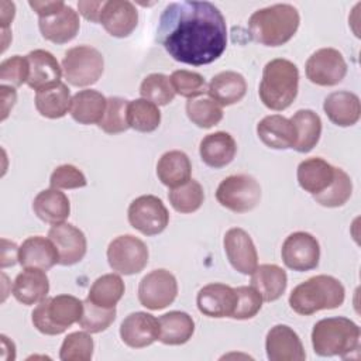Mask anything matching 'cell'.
<instances>
[{
	"label": "cell",
	"mask_w": 361,
	"mask_h": 361,
	"mask_svg": "<svg viewBox=\"0 0 361 361\" xmlns=\"http://www.w3.org/2000/svg\"><path fill=\"white\" fill-rule=\"evenodd\" d=\"M157 41L178 62L207 65L226 51V18L210 1H173L159 17Z\"/></svg>",
	"instance_id": "cell-1"
},
{
	"label": "cell",
	"mask_w": 361,
	"mask_h": 361,
	"mask_svg": "<svg viewBox=\"0 0 361 361\" xmlns=\"http://www.w3.org/2000/svg\"><path fill=\"white\" fill-rule=\"evenodd\" d=\"M299 24V11L292 4L279 3L254 11L248 20V32L261 45L281 47L296 34Z\"/></svg>",
	"instance_id": "cell-2"
},
{
	"label": "cell",
	"mask_w": 361,
	"mask_h": 361,
	"mask_svg": "<svg viewBox=\"0 0 361 361\" xmlns=\"http://www.w3.org/2000/svg\"><path fill=\"white\" fill-rule=\"evenodd\" d=\"M345 298L343 283L330 275H316L295 286L289 295V306L302 316L319 310L340 307Z\"/></svg>",
	"instance_id": "cell-3"
},
{
	"label": "cell",
	"mask_w": 361,
	"mask_h": 361,
	"mask_svg": "<svg viewBox=\"0 0 361 361\" xmlns=\"http://www.w3.org/2000/svg\"><path fill=\"white\" fill-rule=\"evenodd\" d=\"M298 87V66L289 59L275 58L264 66L258 94L265 107L282 111L296 99Z\"/></svg>",
	"instance_id": "cell-4"
},
{
	"label": "cell",
	"mask_w": 361,
	"mask_h": 361,
	"mask_svg": "<svg viewBox=\"0 0 361 361\" xmlns=\"http://www.w3.org/2000/svg\"><path fill=\"white\" fill-rule=\"evenodd\" d=\"M360 327L350 319L327 317L319 320L312 330V345L317 355L347 358L360 348Z\"/></svg>",
	"instance_id": "cell-5"
},
{
	"label": "cell",
	"mask_w": 361,
	"mask_h": 361,
	"mask_svg": "<svg viewBox=\"0 0 361 361\" xmlns=\"http://www.w3.org/2000/svg\"><path fill=\"white\" fill-rule=\"evenodd\" d=\"M83 310V302L72 295H56L41 300L31 313L34 327L45 336L62 334L78 323Z\"/></svg>",
	"instance_id": "cell-6"
},
{
	"label": "cell",
	"mask_w": 361,
	"mask_h": 361,
	"mask_svg": "<svg viewBox=\"0 0 361 361\" xmlns=\"http://www.w3.org/2000/svg\"><path fill=\"white\" fill-rule=\"evenodd\" d=\"M104 71L103 55L90 45L69 48L62 59V72L68 83L85 87L96 83Z\"/></svg>",
	"instance_id": "cell-7"
},
{
	"label": "cell",
	"mask_w": 361,
	"mask_h": 361,
	"mask_svg": "<svg viewBox=\"0 0 361 361\" xmlns=\"http://www.w3.org/2000/svg\"><path fill=\"white\" fill-rule=\"evenodd\" d=\"M216 199L223 207L234 213H247L259 203L261 186L250 175H231L217 186Z\"/></svg>",
	"instance_id": "cell-8"
},
{
	"label": "cell",
	"mask_w": 361,
	"mask_h": 361,
	"mask_svg": "<svg viewBox=\"0 0 361 361\" xmlns=\"http://www.w3.org/2000/svg\"><path fill=\"white\" fill-rule=\"evenodd\" d=\"M148 247L135 235L124 234L110 241L107 247V261L113 271L121 275L141 272L148 264Z\"/></svg>",
	"instance_id": "cell-9"
},
{
	"label": "cell",
	"mask_w": 361,
	"mask_h": 361,
	"mask_svg": "<svg viewBox=\"0 0 361 361\" xmlns=\"http://www.w3.org/2000/svg\"><path fill=\"white\" fill-rule=\"evenodd\" d=\"M128 223L144 235L162 233L169 223V213L162 200L154 195L135 197L128 206Z\"/></svg>",
	"instance_id": "cell-10"
},
{
	"label": "cell",
	"mask_w": 361,
	"mask_h": 361,
	"mask_svg": "<svg viewBox=\"0 0 361 361\" xmlns=\"http://www.w3.org/2000/svg\"><path fill=\"white\" fill-rule=\"evenodd\" d=\"M176 295V278L162 268L148 272L138 285V300L149 310H161L169 306Z\"/></svg>",
	"instance_id": "cell-11"
},
{
	"label": "cell",
	"mask_w": 361,
	"mask_h": 361,
	"mask_svg": "<svg viewBox=\"0 0 361 361\" xmlns=\"http://www.w3.org/2000/svg\"><path fill=\"white\" fill-rule=\"evenodd\" d=\"M305 72L307 79L317 86H334L344 79L347 63L338 49L320 48L307 58Z\"/></svg>",
	"instance_id": "cell-12"
},
{
	"label": "cell",
	"mask_w": 361,
	"mask_h": 361,
	"mask_svg": "<svg viewBox=\"0 0 361 361\" xmlns=\"http://www.w3.org/2000/svg\"><path fill=\"white\" fill-rule=\"evenodd\" d=\"M283 264L298 272L314 269L320 259V245L314 235L306 231L289 234L281 248Z\"/></svg>",
	"instance_id": "cell-13"
},
{
	"label": "cell",
	"mask_w": 361,
	"mask_h": 361,
	"mask_svg": "<svg viewBox=\"0 0 361 361\" xmlns=\"http://www.w3.org/2000/svg\"><path fill=\"white\" fill-rule=\"evenodd\" d=\"M224 251L231 267L243 275H251L258 267V254L250 234L240 228H230L223 238Z\"/></svg>",
	"instance_id": "cell-14"
},
{
	"label": "cell",
	"mask_w": 361,
	"mask_h": 361,
	"mask_svg": "<svg viewBox=\"0 0 361 361\" xmlns=\"http://www.w3.org/2000/svg\"><path fill=\"white\" fill-rule=\"evenodd\" d=\"M48 238L55 244L59 254V264L69 267L83 259L87 243L82 230L69 223L54 224L48 231Z\"/></svg>",
	"instance_id": "cell-15"
},
{
	"label": "cell",
	"mask_w": 361,
	"mask_h": 361,
	"mask_svg": "<svg viewBox=\"0 0 361 361\" xmlns=\"http://www.w3.org/2000/svg\"><path fill=\"white\" fill-rule=\"evenodd\" d=\"M265 350L271 361H303L306 358L299 336L286 324L271 327L265 338Z\"/></svg>",
	"instance_id": "cell-16"
},
{
	"label": "cell",
	"mask_w": 361,
	"mask_h": 361,
	"mask_svg": "<svg viewBox=\"0 0 361 361\" xmlns=\"http://www.w3.org/2000/svg\"><path fill=\"white\" fill-rule=\"evenodd\" d=\"M235 289L226 283H209L203 286L196 296V305L200 313L207 317H231L235 309Z\"/></svg>",
	"instance_id": "cell-17"
},
{
	"label": "cell",
	"mask_w": 361,
	"mask_h": 361,
	"mask_svg": "<svg viewBox=\"0 0 361 361\" xmlns=\"http://www.w3.org/2000/svg\"><path fill=\"white\" fill-rule=\"evenodd\" d=\"M123 343L131 348H144L159 338V322L147 312L130 313L120 326Z\"/></svg>",
	"instance_id": "cell-18"
},
{
	"label": "cell",
	"mask_w": 361,
	"mask_h": 361,
	"mask_svg": "<svg viewBox=\"0 0 361 361\" xmlns=\"http://www.w3.org/2000/svg\"><path fill=\"white\" fill-rule=\"evenodd\" d=\"M99 23L111 37L124 38L135 30L138 11L131 1L109 0L103 4Z\"/></svg>",
	"instance_id": "cell-19"
},
{
	"label": "cell",
	"mask_w": 361,
	"mask_h": 361,
	"mask_svg": "<svg viewBox=\"0 0 361 361\" xmlns=\"http://www.w3.org/2000/svg\"><path fill=\"white\" fill-rule=\"evenodd\" d=\"M41 35L54 44H66L72 41L80 28L79 14L71 6H66L47 17L38 18Z\"/></svg>",
	"instance_id": "cell-20"
},
{
	"label": "cell",
	"mask_w": 361,
	"mask_h": 361,
	"mask_svg": "<svg viewBox=\"0 0 361 361\" xmlns=\"http://www.w3.org/2000/svg\"><path fill=\"white\" fill-rule=\"evenodd\" d=\"M27 59L30 65L27 85L31 89L38 92L61 83L62 66L49 51L34 49L27 55Z\"/></svg>",
	"instance_id": "cell-21"
},
{
	"label": "cell",
	"mask_w": 361,
	"mask_h": 361,
	"mask_svg": "<svg viewBox=\"0 0 361 361\" xmlns=\"http://www.w3.org/2000/svg\"><path fill=\"white\" fill-rule=\"evenodd\" d=\"M18 262L23 268L51 269L59 264V254L55 244L42 235H32L23 241L18 248Z\"/></svg>",
	"instance_id": "cell-22"
},
{
	"label": "cell",
	"mask_w": 361,
	"mask_h": 361,
	"mask_svg": "<svg viewBox=\"0 0 361 361\" xmlns=\"http://www.w3.org/2000/svg\"><path fill=\"white\" fill-rule=\"evenodd\" d=\"M329 120L338 127L354 126L361 117V103L355 93L338 90L330 93L323 103Z\"/></svg>",
	"instance_id": "cell-23"
},
{
	"label": "cell",
	"mask_w": 361,
	"mask_h": 361,
	"mask_svg": "<svg viewBox=\"0 0 361 361\" xmlns=\"http://www.w3.org/2000/svg\"><path fill=\"white\" fill-rule=\"evenodd\" d=\"M258 138L272 149L293 148L296 133L292 121L281 114H271L264 117L257 124Z\"/></svg>",
	"instance_id": "cell-24"
},
{
	"label": "cell",
	"mask_w": 361,
	"mask_h": 361,
	"mask_svg": "<svg viewBox=\"0 0 361 361\" xmlns=\"http://www.w3.org/2000/svg\"><path fill=\"white\" fill-rule=\"evenodd\" d=\"M49 292V281L42 269L37 268H24L13 282V295L14 298L25 305H37L47 298Z\"/></svg>",
	"instance_id": "cell-25"
},
{
	"label": "cell",
	"mask_w": 361,
	"mask_h": 361,
	"mask_svg": "<svg viewBox=\"0 0 361 361\" xmlns=\"http://www.w3.org/2000/svg\"><path fill=\"white\" fill-rule=\"evenodd\" d=\"M237 152V144L226 131H216L212 134H207L202 141L199 147V154L202 161L214 169L223 168L228 165Z\"/></svg>",
	"instance_id": "cell-26"
},
{
	"label": "cell",
	"mask_w": 361,
	"mask_h": 361,
	"mask_svg": "<svg viewBox=\"0 0 361 361\" xmlns=\"http://www.w3.org/2000/svg\"><path fill=\"white\" fill-rule=\"evenodd\" d=\"M336 166L319 157L307 158L298 165L296 176L299 186L310 193L317 195L323 192L334 179Z\"/></svg>",
	"instance_id": "cell-27"
},
{
	"label": "cell",
	"mask_w": 361,
	"mask_h": 361,
	"mask_svg": "<svg viewBox=\"0 0 361 361\" xmlns=\"http://www.w3.org/2000/svg\"><path fill=\"white\" fill-rule=\"evenodd\" d=\"M206 92L217 104L231 106L238 103L245 96L247 82L241 73L224 71L212 78Z\"/></svg>",
	"instance_id": "cell-28"
},
{
	"label": "cell",
	"mask_w": 361,
	"mask_h": 361,
	"mask_svg": "<svg viewBox=\"0 0 361 361\" xmlns=\"http://www.w3.org/2000/svg\"><path fill=\"white\" fill-rule=\"evenodd\" d=\"M32 210L39 220L48 224L63 223L71 213V203L68 196L59 189L41 190L32 202Z\"/></svg>",
	"instance_id": "cell-29"
},
{
	"label": "cell",
	"mask_w": 361,
	"mask_h": 361,
	"mask_svg": "<svg viewBox=\"0 0 361 361\" xmlns=\"http://www.w3.org/2000/svg\"><path fill=\"white\" fill-rule=\"evenodd\" d=\"M288 285L286 272L275 264L258 265L251 274V286L261 295L262 300L274 302L279 299Z\"/></svg>",
	"instance_id": "cell-30"
},
{
	"label": "cell",
	"mask_w": 361,
	"mask_h": 361,
	"mask_svg": "<svg viewBox=\"0 0 361 361\" xmlns=\"http://www.w3.org/2000/svg\"><path fill=\"white\" fill-rule=\"evenodd\" d=\"M107 99L97 90L85 89L73 94L69 113L79 124H99L106 110Z\"/></svg>",
	"instance_id": "cell-31"
},
{
	"label": "cell",
	"mask_w": 361,
	"mask_h": 361,
	"mask_svg": "<svg viewBox=\"0 0 361 361\" xmlns=\"http://www.w3.org/2000/svg\"><path fill=\"white\" fill-rule=\"evenodd\" d=\"M192 164L189 157L178 149L165 152L157 164V176L162 185L176 188L190 179Z\"/></svg>",
	"instance_id": "cell-32"
},
{
	"label": "cell",
	"mask_w": 361,
	"mask_h": 361,
	"mask_svg": "<svg viewBox=\"0 0 361 361\" xmlns=\"http://www.w3.org/2000/svg\"><path fill=\"white\" fill-rule=\"evenodd\" d=\"M159 341L166 345H180L190 340L195 331L192 316L185 312L172 310L159 319Z\"/></svg>",
	"instance_id": "cell-33"
},
{
	"label": "cell",
	"mask_w": 361,
	"mask_h": 361,
	"mask_svg": "<svg viewBox=\"0 0 361 361\" xmlns=\"http://www.w3.org/2000/svg\"><path fill=\"white\" fill-rule=\"evenodd\" d=\"M295 133L296 141L293 149L298 152L306 154L312 151L320 140L322 135V120L317 113L309 109L298 110L290 118Z\"/></svg>",
	"instance_id": "cell-34"
},
{
	"label": "cell",
	"mask_w": 361,
	"mask_h": 361,
	"mask_svg": "<svg viewBox=\"0 0 361 361\" xmlns=\"http://www.w3.org/2000/svg\"><path fill=\"white\" fill-rule=\"evenodd\" d=\"M71 100L69 87L61 82L35 93V109L42 117L61 118L69 111Z\"/></svg>",
	"instance_id": "cell-35"
},
{
	"label": "cell",
	"mask_w": 361,
	"mask_h": 361,
	"mask_svg": "<svg viewBox=\"0 0 361 361\" xmlns=\"http://www.w3.org/2000/svg\"><path fill=\"white\" fill-rule=\"evenodd\" d=\"M126 290L124 282L117 274L99 276L89 289L87 299L103 307H116Z\"/></svg>",
	"instance_id": "cell-36"
},
{
	"label": "cell",
	"mask_w": 361,
	"mask_h": 361,
	"mask_svg": "<svg viewBox=\"0 0 361 361\" xmlns=\"http://www.w3.org/2000/svg\"><path fill=\"white\" fill-rule=\"evenodd\" d=\"M127 118L130 128L140 133H152L159 127L161 111L157 104L145 99H135L128 102Z\"/></svg>",
	"instance_id": "cell-37"
},
{
	"label": "cell",
	"mask_w": 361,
	"mask_h": 361,
	"mask_svg": "<svg viewBox=\"0 0 361 361\" xmlns=\"http://www.w3.org/2000/svg\"><path fill=\"white\" fill-rule=\"evenodd\" d=\"M168 199L176 212L186 214L200 209L204 200V193L197 180L189 179L176 188H171L168 192Z\"/></svg>",
	"instance_id": "cell-38"
},
{
	"label": "cell",
	"mask_w": 361,
	"mask_h": 361,
	"mask_svg": "<svg viewBox=\"0 0 361 361\" xmlns=\"http://www.w3.org/2000/svg\"><path fill=\"white\" fill-rule=\"evenodd\" d=\"M353 193V182L347 172L336 168L333 182L320 193L313 195L316 203L324 207H340L348 202Z\"/></svg>",
	"instance_id": "cell-39"
},
{
	"label": "cell",
	"mask_w": 361,
	"mask_h": 361,
	"mask_svg": "<svg viewBox=\"0 0 361 361\" xmlns=\"http://www.w3.org/2000/svg\"><path fill=\"white\" fill-rule=\"evenodd\" d=\"M189 120L200 128H212L223 118V109L210 97L189 99L186 103Z\"/></svg>",
	"instance_id": "cell-40"
},
{
	"label": "cell",
	"mask_w": 361,
	"mask_h": 361,
	"mask_svg": "<svg viewBox=\"0 0 361 361\" xmlns=\"http://www.w3.org/2000/svg\"><path fill=\"white\" fill-rule=\"evenodd\" d=\"M141 99H145L157 106H166L175 97V90L171 78L164 73L147 75L140 86Z\"/></svg>",
	"instance_id": "cell-41"
},
{
	"label": "cell",
	"mask_w": 361,
	"mask_h": 361,
	"mask_svg": "<svg viewBox=\"0 0 361 361\" xmlns=\"http://www.w3.org/2000/svg\"><path fill=\"white\" fill-rule=\"evenodd\" d=\"M116 319V307H103L87 298L83 300V310L79 319V326L87 333L104 331Z\"/></svg>",
	"instance_id": "cell-42"
},
{
	"label": "cell",
	"mask_w": 361,
	"mask_h": 361,
	"mask_svg": "<svg viewBox=\"0 0 361 361\" xmlns=\"http://www.w3.org/2000/svg\"><path fill=\"white\" fill-rule=\"evenodd\" d=\"M127 99L118 96L109 97L103 118L97 126L107 134H120L127 131L130 128L127 118Z\"/></svg>",
	"instance_id": "cell-43"
},
{
	"label": "cell",
	"mask_w": 361,
	"mask_h": 361,
	"mask_svg": "<svg viewBox=\"0 0 361 361\" xmlns=\"http://www.w3.org/2000/svg\"><path fill=\"white\" fill-rule=\"evenodd\" d=\"M93 338L86 331L68 334L61 345L59 358L62 361H89L93 355Z\"/></svg>",
	"instance_id": "cell-44"
},
{
	"label": "cell",
	"mask_w": 361,
	"mask_h": 361,
	"mask_svg": "<svg viewBox=\"0 0 361 361\" xmlns=\"http://www.w3.org/2000/svg\"><path fill=\"white\" fill-rule=\"evenodd\" d=\"M171 83L175 90V94L178 93L179 96L186 99H195L196 96L203 94L206 92L204 78L197 72L186 69H178L172 72Z\"/></svg>",
	"instance_id": "cell-45"
},
{
	"label": "cell",
	"mask_w": 361,
	"mask_h": 361,
	"mask_svg": "<svg viewBox=\"0 0 361 361\" xmlns=\"http://www.w3.org/2000/svg\"><path fill=\"white\" fill-rule=\"evenodd\" d=\"M30 75V65L27 56L14 55L0 63V80L8 83L11 87H18L27 83Z\"/></svg>",
	"instance_id": "cell-46"
},
{
	"label": "cell",
	"mask_w": 361,
	"mask_h": 361,
	"mask_svg": "<svg viewBox=\"0 0 361 361\" xmlns=\"http://www.w3.org/2000/svg\"><path fill=\"white\" fill-rule=\"evenodd\" d=\"M234 289L237 295V302L231 317L237 320H247L254 317L262 306L261 295L252 286H238Z\"/></svg>",
	"instance_id": "cell-47"
},
{
	"label": "cell",
	"mask_w": 361,
	"mask_h": 361,
	"mask_svg": "<svg viewBox=\"0 0 361 361\" xmlns=\"http://www.w3.org/2000/svg\"><path fill=\"white\" fill-rule=\"evenodd\" d=\"M86 183L87 180L83 172L71 164L59 165L49 178V185L54 189H79L85 188Z\"/></svg>",
	"instance_id": "cell-48"
},
{
	"label": "cell",
	"mask_w": 361,
	"mask_h": 361,
	"mask_svg": "<svg viewBox=\"0 0 361 361\" xmlns=\"http://www.w3.org/2000/svg\"><path fill=\"white\" fill-rule=\"evenodd\" d=\"M103 4H104V1H79L78 3V8H79V13L87 21L99 23Z\"/></svg>",
	"instance_id": "cell-49"
},
{
	"label": "cell",
	"mask_w": 361,
	"mask_h": 361,
	"mask_svg": "<svg viewBox=\"0 0 361 361\" xmlns=\"http://www.w3.org/2000/svg\"><path fill=\"white\" fill-rule=\"evenodd\" d=\"M30 7L38 14V17L51 16L65 7V3L61 0L56 1H28Z\"/></svg>",
	"instance_id": "cell-50"
},
{
	"label": "cell",
	"mask_w": 361,
	"mask_h": 361,
	"mask_svg": "<svg viewBox=\"0 0 361 361\" xmlns=\"http://www.w3.org/2000/svg\"><path fill=\"white\" fill-rule=\"evenodd\" d=\"M1 268L6 267H13L18 261V248L16 243L8 241L6 238H1Z\"/></svg>",
	"instance_id": "cell-51"
},
{
	"label": "cell",
	"mask_w": 361,
	"mask_h": 361,
	"mask_svg": "<svg viewBox=\"0 0 361 361\" xmlns=\"http://www.w3.org/2000/svg\"><path fill=\"white\" fill-rule=\"evenodd\" d=\"M0 90H1V121H4L7 118L10 110L16 104L17 93H16L14 87L6 86V85H1Z\"/></svg>",
	"instance_id": "cell-52"
},
{
	"label": "cell",
	"mask_w": 361,
	"mask_h": 361,
	"mask_svg": "<svg viewBox=\"0 0 361 361\" xmlns=\"http://www.w3.org/2000/svg\"><path fill=\"white\" fill-rule=\"evenodd\" d=\"M0 23H1V28H8L10 23L13 21L14 16H16V6L13 1H6L3 0L0 3Z\"/></svg>",
	"instance_id": "cell-53"
},
{
	"label": "cell",
	"mask_w": 361,
	"mask_h": 361,
	"mask_svg": "<svg viewBox=\"0 0 361 361\" xmlns=\"http://www.w3.org/2000/svg\"><path fill=\"white\" fill-rule=\"evenodd\" d=\"M11 39V31L10 28H1V44H3V48H1V52L6 51L8 42Z\"/></svg>",
	"instance_id": "cell-54"
}]
</instances>
